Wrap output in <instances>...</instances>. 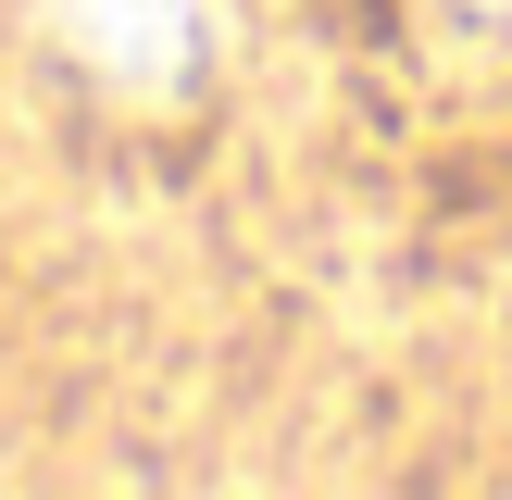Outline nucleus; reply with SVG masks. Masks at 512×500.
<instances>
[{
  "mask_svg": "<svg viewBox=\"0 0 512 500\" xmlns=\"http://www.w3.org/2000/svg\"><path fill=\"white\" fill-rule=\"evenodd\" d=\"M50 25L113 88H175L200 63V0H50Z\"/></svg>",
  "mask_w": 512,
  "mask_h": 500,
  "instance_id": "f257e3e1",
  "label": "nucleus"
}]
</instances>
